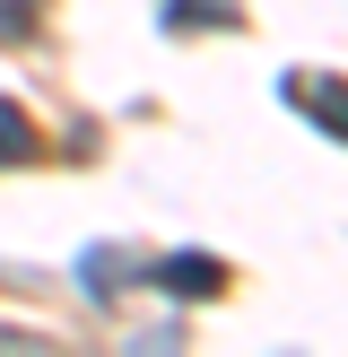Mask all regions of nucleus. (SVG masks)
<instances>
[{"label":"nucleus","mask_w":348,"mask_h":357,"mask_svg":"<svg viewBox=\"0 0 348 357\" xmlns=\"http://www.w3.org/2000/svg\"><path fill=\"white\" fill-rule=\"evenodd\" d=\"M148 279H157L166 296H183V305H209V296H226V261H218V253H166Z\"/></svg>","instance_id":"2"},{"label":"nucleus","mask_w":348,"mask_h":357,"mask_svg":"<svg viewBox=\"0 0 348 357\" xmlns=\"http://www.w3.org/2000/svg\"><path fill=\"white\" fill-rule=\"evenodd\" d=\"M278 96H287L296 114H313V122L348 149V79H340V70H287V79H278Z\"/></svg>","instance_id":"1"},{"label":"nucleus","mask_w":348,"mask_h":357,"mask_svg":"<svg viewBox=\"0 0 348 357\" xmlns=\"http://www.w3.org/2000/svg\"><path fill=\"white\" fill-rule=\"evenodd\" d=\"M35 17H44V0H0V44H26Z\"/></svg>","instance_id":"5"},{"label":"nucleus","mask_w":348,"mask_h":357,"mask_svg":"<svg viewBox=\"0 0 348 357\" xmlns=\"http://www.w3.org/2000/svg\"><path fill=\"white\" fill-rule=\"evenodd\" d=\"M35 149H44V139H35L26 105H9V96H0V166H35Z\"/></svg>","instance_id":"3"},{"label":"nucleus","mask_w":348,"mask_h":357,"mask_svg":"<svg viewBox=\"0 0 348 357\" xmlns=\"http://www.w3.org/2000/svg\"><path fill=\"white\" fill-rule=\"evenodd\" d=\"M166 26H244V9L235 0H174Z\"/></svg>","instance_id":"4"},{"label":"nucleus","mask_w":348,"mask_h":357,"mask_svg":"<svg viewBox=\"0 0 348 357\" xmlns=\"http://www.w3.org/2000/svg\"><path fill=\"white\" fill-rule=\"evenodd\" d=\"M0 349H44V340H35V331H9V323H0Z\"/></svg>","instance_id":"6"}]
</instances>
